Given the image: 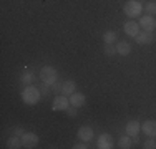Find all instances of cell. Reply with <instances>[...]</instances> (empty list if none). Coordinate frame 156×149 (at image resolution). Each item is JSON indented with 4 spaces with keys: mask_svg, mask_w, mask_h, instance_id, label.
Here are the masks:
<instances>
[{
    "mask_svg": "<svg viewBox=\"0 0 156 149\" xmlns=\"http://www.w3.org/2000/svg\"><path fill=\"white\" fill-rule=\"evenodd\" d=\"M42 98V91H40L38 86H33V85H28V86L23 88L22 91V101L25 104H37Z\"/></svg>",
    "mask_w": 156,
    "mask_h": 149,
    "instance_id": "cell-1",
    "label": "cell"
},
{
    "mask_svg": "<svg viewBox=\"0 0 156 149\" xmlns=\"http://www.w3.org/2000/svg\"><path fill=\"white\" fill-rule=\"evenodd\" d=\"M123 12H125L126 17L133 20V18H136L141 15V12H143V3H141L140 0H128L123 7Z\"/></svg>",
    "mask_w": 156,
    "mask_h": 149,
    "instance_id": "cell-2",
    "label": "cell"
},
{
    "mask_svg": "<svg viewBox=\"0 0 156 149\" xmlns=\"http://www.w3.org/2000/svg\"><path fill=\"white\" fill-rule=\"evenodd\" d=\"M38 76H40V80H42V83L51 86V85L57 83V80H58V71L53 68V66H43V68L40 70Z\"/></svg>",
    "mask_w": 156,
    "mask_h": 149,
    "instance_id": "cell-3",
    "label": "cell"
},
{
    "mask_svg": "<svg viewBox=\"0 0 156 149\" xmlns=\"http://www.w3.org/2000/svg\"><path fill=\"white\" fill-rule=\"evenodd\" d=\"M68 106H72L70 104V98L65 95H57L53 98V103H51V109L53 111H66Z\"/></svg>",
    "mask_w": 156,
    "mask_h": 149,
    "instance_id": "cell-4",
    "label": "cell"
},
{
    "mask_svg": "<svg viewBox=\"0 0 156 149\" xmlns=\"http://www.w3.org/2000/svg\"><path fill=\"white\" fill-rule=\"evenodd\" d=\"M140 27L143 28V32H150L153 33L156 30V18L154 15H144L140 18Z\"/></svg>",
    "mask_w": 156,
    "mask_h": 149,
    "instance_id": "cell-5",
    "label": "cell"
},
{
    "mask_svg": "<svg viewBox=\"0 0 156 149\" xmlns=\"http://www.w3.org/2000/svg\"><path fill=\"white\" fill-rule=\"evenodd\" d=\"M140 23H136L135 20H131L129 18L128 22H125V25H123V30H125V33L128 36H133V38H136V35L140 33Z\"/></svg>",
    "mask_w": 156,
    "mask_h": 149,
    "instance_id": "cell-6",
    "label": "cell"
},
{
    "mask_svg": "<svg viewBox=\"0 0 156 149\" xmlns=\"http://www.w3.org/2000/svg\"><path fill=\"white\" fill-rule=\"evenodd\" d=\"M22 144H23V147H35L37 144H38V136H37L35 133H23L22 134Z\"/></svg>",
    "mask_w": 156,
    "mask_h": 149,
    "instance_id": "cell-7",
    "label": "cell"
},
{
    "mask_svg": "<svg viewBox=\"0 0 156 149\" xmlns=\"http://www.w3.org/2000/svg\"><path fill=\"white\" fill-rule=\"evenodd\" d=\"M141 131L146 134L148 137H156V121L154 119H148L141 124Z\"/></svg>",
    "mask_w": 156,
    "mask_h": 149,
    "instance_id": "cell-8",
    "label": "cell"
},
{
    "mask_svg": "<svg viewBox=\"0 0 156 149\" xmlns=\"http://www.w3.org/2000/svg\"><path fill=\"white\" fill-rule=\"evenodd\" d=\"M76 134H78V139L83 141V143H88V141L93 139V129L90 126H81Z\"/></svg>",
    "mask_w": 156,
    "mask_h": 149,
    "instance_id": "cell-9",
    "label": "cell"
},
{
    "mask_svg": "<svg viewBox=\"0 0 156 149\" xmlns=\"http://www.w3.org/2000/svg\"><path fill=\"white\" fill-rule=\"evenodd\" d=\"M96 146H98V149H111L115 146V141L110 134H101L98 137V144Z\"/></svg>",
    "mask_w": 156,
    "mask_h": 149,
    "instance_id": "cell-10",
    "label": "cell"
},
{
    "mask_svg": "<svg viewBox=\"0 0 156 149\" xmlns=\"http://www.w3.org/2000/svg\"><path fill=\"white\" fill-rule=\"evenodd\" d=\"M68 98H70V104H72V106H75V108L83 106L85 101H87V98H85V95H83V93H78V91L72 93V95H70Z\"/></svg>",
    "mask_w": 156,
    "mask_h": 149,
    "instance_id": "cell-11",
    "label": "cell"
},
{
    "mask_svg": "<svg viewBox=\"0 0 156 149\" xmlns=\"http://www.w3.org/2000/svg\"><path fill=\"white\" fill-rule=\"evenodd\" d=\"M125 131H126V134H128V136L136 137V136H138V133L141 131V123H140V121H129L128 124H126Z\"/></svg>",
    "mask_w": 156,
    "mask_h": 149,
    "instance_id": "cell-12",
    "label": "cell"
},
{
    "mask_svg": "<svg viewBox=\"0 0 156 149\" xmlns=\"http://www.w3.org/2000/svg\"><path fill=\"white\" fill-rule=\"evenodd\" d=\"M76 91V83L73 80H66V81H63V85H62V95H65V96H70L72 93H75Z\"/></svg>",
    "mask_w": 156,
    "mask_h": 149,
    "instance_id": "cell-13",
    "label": "cell"
},
{
    "mask_svg": "<svg viewBox=\"0 0 156 149\" xmlns=\"http://www.w3.org/2000/svg\"><path fill=\"white\" fill-rule=\"evenodd\" d=\"M136 43H138V45H150V43H153V33H150V32L138 33V35H136Z\"/></svg>",
    "mask_w": 156,
    "mask_h": 149,
    "instance_id": "cell-14",
    "label": "cell"
},
{
    "mask_svg": "<svg viewBox=\"0 0 156 149\" xmlns=\"http://www.w3.org/2000/svg\"><path fill=\"white\" fill-rule=\"evenodd\" d=\"M116 51L121 57H128V55L131 53V45L128 42H118L116 43Z\"/></svg>",
    "mask_w": 156,
    "mask_h": 149,
    "instance_id": "cell-15",
    "label": "cell"
},
{
    "mask_svg": "<svg viewBox=\"0 0 156 149\" xmlns=\"http://www.w3.org/2000/svg\"><path fill=\"white\" fill-rule=\"evenodd\" d=\"M22 146H23V144H22V137L17 136V134L7 139V147L9 149H20Z\"/></svg>",
    "mask_w": 156,
    "mask_h": 149,
    "instance_id": "cell-16",
    "label": "cell"
},
{
    "mask_svg": "<svg viewBox=\"0 0 156 149\" xmlns=\"http://www.w3.org/2000/svg\"><path fill=\"white\" fill-rule=\"evenodd\" d=\"M116 40H118V33L113 32V30H108V32L103 33V42H105V45H113Z\"/></svg>",
    "mask_w": 156,
    "mask_h": 149,
    "instance_id": "cell-17",
    "label": "cell"
},
{
    "mask_svg": "<svg viewBox=\"0 0 156 149\" xmlns=\"http://www.w3.org/2000/svg\"><path fill=\"white\" fill-rule=\"evenodd\" d=\"M33 80H35V74H33L32 71H23V73H22V76H20V81L25 85V86L32 85Z\"/></svg>",
    "mask_w": 156,
    "mask_h": 149,
    "instance_id": "cell-18",
    "label": "cell"
},
{
    "mask_svg": "<svg viewBox=\"0 0 156 149\" xmlns=\"http://www.w3.org/2000/svg\"><path fill=\"white\" fill-rule=\"evenodd\" d=\"M131 136H121L120 139H118V147H121V149H129L131 147V139H129Z\"/></svg>",
    "mask_w": 156,
    "mask_h": 149,
    "instance_id": "cell-19",
    "label": "cell"
},
{
    "mask_svg": "<svg viewBox=\"0 0 156 149\" xmlns=\"http://www.w3.org/2000/svg\"><path fill=\"white\" fill-rule=\"evenodd\" d=\"M144 10H146L148 15H156V2H148L146 5H144Z\"/></svg>",
    "mask_w": 156,
    "mask_h": 149,
    "instance_id": "cell-20",
    "label": "cell"
},
{
    "mask_svg": "<svg viewBox=\"0 0 156 149\" xmlns=\"http://www.w3.org/2000/svg\"><path fill=\"white\" fill-rule=\"evenodd\" d=\"M143 147L144 149H154L156 147V137H148V141H144Z\"/></svg>",
    "mask_w": 156,
    "mask_h": 149,
    "instance_id": "cell-21",
    "label": "cell"
},
{
    "mask_svg": "<svg viewBox=\"0 0 156 149\" xmlns=\"http://www.w3.org/2000/svg\"><path fill=\"white\" fill-rule=\"evenodd\" d=\"M105 53L108 55V57H113V55H116L118 51H116V45H105Z\"/></svg>",
    "mask_w": 156,
    "mask_h": 149,
    "instance_id": "cell-22",
    "label": "cell"
},
{
    "mask_svg": "<svg viewBox=\"0 0 156 149\" xmlns=\"http://www.w3.org/2000/svg\"><path fill=\"white\" fill-rule=\"evenodd\" d=\"M51 89H53L55 93H62V85L60 83H53L51 85Z\"/></svg>",
    "mask_w": 156,
    "mask_h": 149,
    "instance_id": "cell-23",
    "label": "cell"
},
{
    "mask_svg": "<svg viewBox=\"0 0 156 149\" xmlns=\"http://www.w3.org/2000/svg\"><path fill=\"white\" fill-rule=\"evenodd\" d=\"M88 146L87 144L83 143V141H81V143H78V144H75V146H73V149H87Z\"/></svg>",
    "mask_w": 156,
    "mask_h": 149,
    "instance_id": "cell-24",
    "label": "cell"
},
{
    "mask_svg": "<svg viewBox=\"0 0 156 149\" xmlns=\"http://www.w3.org/2000/svg\"><path fill=\"white\" fill-rule=\"evenodd\" d=\"M66 111H68V114H72V116H73V114H76V108L75 106H73V108L68 106V109H66Z\"/></svg>",
    "mask_w": 156,
    "mask_h": 149,
    "instance_id": "cell-25",
    "label": "cell"
},
{
    "mask_svg": "<svg viewBox=\"0 0 156 149\" xmlns=\"http://www.w3.org/2000/svg\"><path fill=\"white\" fill-rule=\"evenodd\" d=\"M23 133H25V131H22V129H15V134H17V136H22Z\"/></svg>",
    "mask_w": 156,
    "mask_h": 149,
    "instance_id": "cell-26",
    "label": "cell"
}]
</instances>
